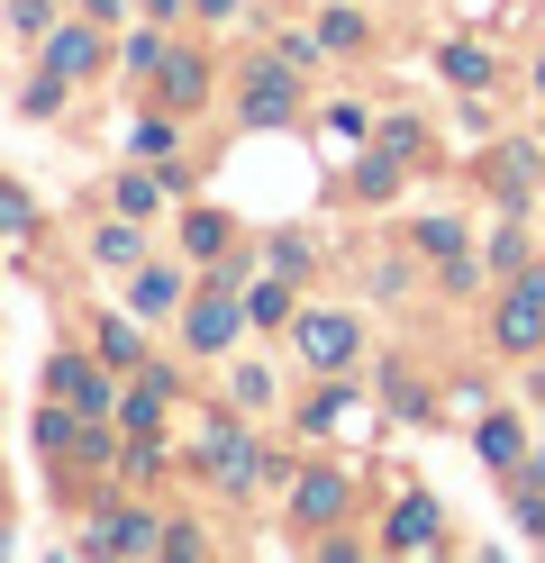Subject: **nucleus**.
Segmentation results:
<instances>
[{
    "instance_id": "nucleus-1",
    "label": "nucleus",
    "mask_w": 545,
    "mask_h": 563,
    "mask_svg": "<svg viewBox=\"0 0 545 563\" xmlns=\"http://www.w3.org/2000/svg\"><path fill=\"white\" fill-rule=\"evenodd\" d=\"M291 355L318 364V373H346V364H355V319H327V309L291 319Z\"/></svg>"
},
{
    "instance_id": "nucleus-2",
    "label": "nucleus",
    "mask_w": 545,
    "mask_h": 563,
    "mask_svg": "<svg viewBox=\"0 0 545 563\" xmlns=\"http://www.w3.org/2000/svg\"><path fill=\"white\" fill-rule=\"evenodd\" d=\"M427 545H446V509H436L427 490H410V500L391 509V554H427Z\"/></svg>"
},
{
    "instance_id": "nucleus-3",
    "label": "nucleus",
    "mask_w": 545,
    "mask_h": 563,
    "mask_svg": "<svg viewBox=\"0 0 545 563\" xmlns=\"http://www.w3.org/2000/svg\"><path fill=\"white\" fill-rule=\"evenodd\" d=\"M536 336H545V273H527L519 291H509V309H500V345L509 355H527Z\"/></svg>"
},
{
    "instance_id": "nucleus-4",
    "label": "nucleus",
    "mask_w": 545,
    "mask_h": 563,
    "mask_svg": "<svg viewBox=\"0 0 545 563\" xmlns=\"http://www.w3.org/2000/svg\"><path fill=\"white\" fill-rule=\"evenodd\" d=\"M346 473H301L291 482V518H309V527H327V518H346Z\"/></svg>"
},
{
    "instance_id": "nucleus-5",
    "label": "nucleus",
    "mask_w": 545,
    "mask_h": 563,
    "mask_svg": "<svg viewBox=\"0 0 545 563\" xmlns=\"http://www.w3.org/2000/svg\"><path fill=\"white\" fill-rule=\"evenodd\" d=\"M164 537H155V518H137V509H109L100 527H91V554H155Z\"/></svg>"
},
{
    "instance_id": "nucleus-6",
    "label": "nucleus",
    "mask_w": 545,
    "mask_h": 563,
    "mask_svg": "<svg viewBox=\"0 0 545 563\" xmlns=\"http://www.w3.org/2000/svg\"><path fill=\"white\" fill-rule=\"evenodd\" d=\"M291 100H301V82H291L282 64H264V74L246 82V119H254V128H282V119H291Z\"/></svg>"
},
{
    "instance_id": "nucleus-7",
    "label": "nucleus",
    "mask_w": 545,
    "mask_h": 563,
    "mask_svg": "<svg viewBox=\"0 0 545 563\" xmlns=\"http://www.w3.org/2000/svg\"><path fill=\"white\" fill-rule=\"evenodd\" d=\"M301 428H318V437H373V409L346 400V391H327V400H309V409H301Z\"/></svg>"
},
{
    "instance_id": "nucleus-8",
    "label": "nucleus",
    "mask_w": 545,
    "mask_h": 563,
    "mask_svg": "<svg viewBox=\"0 0 545 563\" xmlns=\"http://www.w3.org/2000/svg\"><path fill=\"white\" fill-rule=\"evenodd\" d=\"M200 473H209V482H228V490H237V482L254 473V445H246L237 428H209V445H200Z\"/></svg>"
},
{
    "instance_id": "nucleus-9",
    "label": "nucleus",
    "mask_w": 545,
    "mask_h": 563,
    "mask_svg": "<svg viewBox=\"0 0 545 563\" xmlns=\"http://www.w3.org/2000/svg\"><path fill=\"white\" fill-rule=\"evenodd\" d=\"M237 319H246V309H228V291H209V300L192 309V345H200V355H218V345L237 336Z\"/></svg>"
},
{
    "instance_id": "nucleus-10",
    "label": "nucleus",
    "mask_w": 545,
    "mask_h": 563,
    "mask_svg": "<svg viewBox=\"0 0 545 563\" xmlns=\"http://www.w3.org/2000/svg\"><path fill=\"white\" fill-rule=\"evenodd\" d=\"M482 464H491V473H519V464H527L519 418H482Z\"/></svg>"
},
{
    "instance_id": "nucleus-11",
    "label": "nucleus",
    "mask_w": 545,
    "mask_h": 563,
    "mask_svg": "<svg viewBox=\"0 0 545 563\" xmlns=\"http://www.w3.org/2000/svg\"><path fill=\"white\" fill-rule=\"evenodd\" d=\"M128 300H137V319H164V309L182 300V273H173V264H145V273H137V291H128Z\"/></svg>"
},
{
    "instance_id": "nucleus-12",
    "label": "nucleus",
    "mask_w": 545,
    "mask_h": 563,
    "mask_svg": "<svg viewBox=\"0 0 545 563\" xmlns=\"http://www.w3.org/2000/svg\"><path fill=\"white\" fill-rule=\"evenodd\" d=\"M55 400H73L83 418H100V400H109V382H100L91 364H55Z\"/></svg>"
},
{
    "instance_id": "nucleus-13",
    "label": "nucleus",
    "mask_w": 545,
    "mask_h": 563,
    "mask_svg": "<svg viewBox=\"0 0 545 563\" xmlns=\"http://www.w3.org/2000/svg\"><path fill=\"white\" fill-rule=\"evenodd\" d=\"M91 64H100V46L83 37V27H64V37L46 46V74H55V82H73V74H91Z\"/></svg>"
},
{
    "instance_id": "nucleus-14",
    "label": "nucleus",
    "mask_w": 545,
    "mask_h": 563,
    "mask_svg": "<svg viewBox=\"0 0 545 563\" xmlns=\"http://www.w3.org/2000/svg\"><path fill=\"white\" fill-rule=\"evenodd\" d=\"M436 64H446V82H464V91H482V82H491V55H482V46H446Z\"/></svg>"
},
{
    "instance_id": "nucleus-15",
    "label": "nucleus",
    "mask_w": 545,
    "mask_h": 563,
    "mask_svg": "<svg viewBox=\"0 0 545 563\" xmlns=\"http://www.w3.org/2000/svg\"><path fill=\"white\" fill-rule=\"evenodd\" d=\"M200 91H209V82H200V64H192V55H173V64H164V100H173V110H192Z\"/></svg>"
},
{
    "instance_id": "nucleus-16",
    "label": "nucleus",
    "mask_w": 545,
    "mask_h": 563,
    "mask_svg": "<svg viewBox=\"0 0 545 563\" xmlns=\"http://www.w3.org/2000/svg\"><path fill=\"white\" fill-rule=\"evenodd\" d=\"M182 245H192V255H218V245H228V219H218V209H192V219H182Z\"/></svg>"
},
{
    "instance_id": "nucleus-17",
    "label": "nucleus",
    "mask_w": 545,
    "mask_h": 563,
    "mask_svg": "<svg viewBox=\"0 0 545 563\" xmlns=\"http://www.w3.org/2000/svg\"><path fill=\"white\" fill-rule=\"evenodd\" d=\"M137 155H145V164H173V119H145V128H137Z\"/></svg>"
},
{
    "instance_id": "nucleus-18",
    "label": "nucleus",
    "mask_w": 545,
    "mask_h": 563,
    "mask_svg": "<svg viewBox=\"0 0 545 563\" xmlns=\"http://www.w3.org/2000/svg\"><path fill=\"white\" fill-rule=\"evenodd\" d=\"M155 200H164L155 173H128V183H119V209H155Z\"/></svg>"
},
{
    "instance_id": "nucleus-19",
    "label": "nucleus",
    "mask_w": 545,
    "mask_h": 563,
    "mask_svg": "<svg viewBox=\"0 0 545 563\" xmlns=\"http://www.w3.org/2000/svg\"><path fill=\"white\" fill-rule=\"evenodd\" d=\"M246 319H291V291H282V282H264V291L246 300Z\"/></svg>"
},
{
    "instance_id": "nucleus-20",
    "label": "nucleus",
    "mask_w": 545,
    "mask_h": 563,
    "mask_svg": "<svg viewBox=\"0 0 545 563\" xmlns=\"http://www.w3.org/2000/svg\"><path fill=\"white\" fill-rule=\"evenodd\" d=\"M100 355H109V364H137V328L109 319V328H100Z\"/></svg>"
},
{
    "instance_id": "nucleus-21",
    "label": "nucleus",
    "mask_w": 545,
    "mask_h": 563,
    "mask_svg": "<svg viewBox=\"0 0 545 563\" xmlns=\"http://www.w3.org/2000/svg\"><path fill=\"white\" fill-rule=\"evenodd\" d=\"M318 37H327V46H337V55H346V46H363V19H355V10H337V19H327V27H318Z\"/></svg>"
},
{
    "instance_id": "nucleus-22",
    "label": "nucleus",
    "mask_w": 545,
    "mask_h": 563,
    "mask_svg": "<svg viewBox=\"0 0 545 563\" xmlns=\"http://www.w3.org/2000/svg\"><path fill=\"white\" fill-rule=\"evenodd\" d=\"M28 219H36V209H28V191H0V228H10V236H28Z\"/></svg>"
},
{
    "instance_id": "nucleus-23",
    "label": "nucleus",
    "mask_w": 545,
    "mask_h": 563,
    "mask_svg": "<svg viewBox=\"0 0 545 563\" xmlns=\"http://www.w3.org/2000/svg\"><path fill=\"white\" fill-rule=\"evenodd\" d=\"M192 10H200V19H237V0H192Z\"/></svg>"
},
{
    "instance_id": "nucleus-24",
    "label": "nucleus",
    "mask_w": 545,
    "mask_h": 563,
    "mask_svg": "<svg viewBox=\"0 0 545 563\" xmlns=\"http://www.w3.org/2000/svg\"><path fill=\"white\" fill-rule=\"evenodd\" d=\"M527 482H536V490H545V454H536V464H527Z\"/></svg>"
},
{
    "instance_id": "nucleus-25",
    "label": "nucleus",
    "mask_w": 545,
    "mask_h": 563,
    "mask_svg": "<svg viewBox=\"0 0 545 563\" xmlns=\"http://www.w3.org/2000/svg\"><path fill=\"white\" fill-rule=\"evenodd\" d=\"M145 10H173V0H145Z\"/></svg>"
},
{
    "instance_id": "nucleus-26",
    "label": "nucleus",
    "mask_w": 545,
    "mask_h": 563,
    "mask_svg": "<svg viewBox=\"0 0 545 563\" xmlns=\"http://www.w3.org/2000/svg\"><path fill=\"white\" fill-rule=\"evenodd\" d=\"M536 91H545V64H536Z\"/></svg>"
},
{
    "instance_id": "nucleus-27",
    "label": "nucleus",
    "mask_w": 545,
    "mask_h": 563,
    "mask_svg": "<svg viewBox=\"0 0 545 563\" xmlns=\"http://www.w3.org/2000/svg\"><path fill=\"white\" fill-rule=\"evenodd\" d=\"M536 537H545V527H536Z\"/></svg>"
}]
</instances>
